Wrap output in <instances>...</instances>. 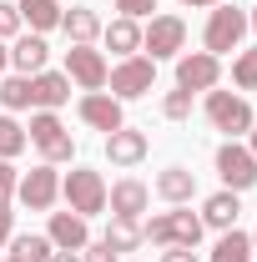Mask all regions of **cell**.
Segmentation results:
<instances>
[{
    "mask_svg": "<svg viewBox=\"0 0 257 262\" xmlns=\"http://www.w3.org/2000/svg\"><path fill=\"white\" fill-rule=\"evenodd\" d=\"M26 146H31V141H26V126L5 111V116H0V162H15Z\"/></svg>",
    "mask_w": 257,
    "mask_h": 262,
    "instance_id": "26",
    "label": "cell"
},
{
    "mask_svg": "<svg viewBox=\"0 0 257 262\" xmlns=\"http://www.w3.org/2000/svg\"><path fill=\"white\" fill-rule=\"evenodd\" d=\"M106 56H101L96 46H71L66 51V76L81 86V91H106Z\"/></svg>",
    "mask_w": 257,
    "mask_h": 262,
    "instance_id": "9",
    "label": "cell"
},
{
    "mask_svg": "<svg viewBox=\"0 0 257 262\" xmlns=\"http://www.w3.org/2000/svg\"><path fill=\"white\" fill-rule=\"evenodd\" d=\"M166 217H172V247H197V242H202V217H197V212H187V207H172V212H166Z\"/></svg>",
    "mask_w": 257,
    "mask_h": 262,
    "instance_id": "24",
    "label": "cell"
},
{
    "mask_svg": "<svg viewBox=\"0 0 257 262\" xmlns=\"http://www.w3.org/2000/svg\"><path fill=\"white\" fill-rule=\"evenodd\" d=\"M15 10H20V26H31L35 35L46 31H61V0H15Z\"/></svg>",
    "mask_w": 257,
    "mask_h": 262,
    "instance_id": "19",
    "label": "cell"
},
{
    "mask_svg": "<svg viewBox=\"0 0 257 262\" xmlns=\"http://www.w3.org/2000/svg\"><path fill=\"white\" fill-rule=\"evenodd\" d=\"M217 177H222L227 192H247V187H257V157L242 141H222L217 146Z\"/></svg>",
    "mask_w": 257,
    "mask_h": 262,
    "instance_id": "7",
    "label": "cell"
},
{
    "mask_svg": "<svg viewBox=\"0 0 257 262\" xmlns=\"http://www.w3.org/2000/svg\"><path fill=\"white\" fill-rule=\"evenodd\" d=\"M56 196H61V171H56L51 162L31 166V171L15 182V202H20V207H31V212H51V207H56Z\"/></svg>",
    "mask_w": 257,
    "mask_h": 262,
    "instance_id": "6",
    "label": "cell"
},
{
    "mask_svg": "<svg viewBox=\"0 0 257 262\" xmlns=\"http://www.w3.org/2000/svg\"><path fill=\"white\" fill-rule=\"evenodd\" d=\"M182 5H222V0H182Z\"/></svg>",
    "mask_w": 257,
    "mask_h": 262,
    "instance_id": "41",
    "label": "cell"
},
{
    "mask_svg": "<svg viewBox=\"0 0 257 262\" xmlns=\"http://www.w3.org/2000/svg\"><path fill=\"white\" fill-rule=\"evenodd\" d=\"M232 86H237V91H257V46L232 61Z\"/></svg>",
    "mask_w": 257,
    "mask_h": 262,
    "instance_id": "28",
    "label": "cell"
},
{
    "mask_svg": "<svg viewBox=\"0 0 257 262\" xmlns=\"http://www.w3.org/2000/svg\"><path fill=\"white\" fill-rule=\"evenodd\" d=\"M5 66H10V51H5V40H0V71H5Z\"/></svg>",
    "mask_w": 257,
    "mask_h": 262,
    "instance_id": "40",
    "label": "cell"
},
{
    "mask_svg": "<svg viewBox=\"0 0 257 262\" xmlns=\"http://www.w3.org/2000/svg\"><path fill=\"white\" fill-rule=\"evenodd\" d=\"M51 237L46 232H15L10 237V257H20V262H51Z\"/></svg>",
    "mask_w": 257,
    "mask_h": 262,
    "instance_id": "23",
    "label": "cell"
},
{
    "mask_svg": "<svg viewBox=\"0 0 257 262\" xmlns=\"http://www.w3.org/2000/svg\"><path fill=\"white\" fill-rule=\"evenodd\" d=\"M222 81V61L212 56V51H192V56H177V86L182 91H212Z\"/></svg>",
    "mask_w": 257,
    "mask_h": 262,
    "instance_id": "10",
    "label": "cell"
},
{
    "mask_svg": "<svg viewBox=\"0 0 257 262\" xmlns=\"http://www.w3.org/2000/svg\"><path fill=\"white\" fill-rule=\"evenodd\" d=\"M146 151H152V141H146V131H136V126H121V131L106 136L111 166H136V162H146Z\"/></svg>",
    "mask_w": 257,
    "mask_h": 262,
    "instance_id": "14",
    "label": "cell"
},
{
    "mask_svg": "<svg viewBox=\"0 0 257 262\" xmlns=\"http://www.w3.org/2000/svg\"><path fill=\"white\" fill-rule=\"evenodd\" d=\"M161 262H197V247H166Z\"/></svg>",
    "mask_w": 257,
    "mask_h": 262,
    "instance_id": "37",
    "label": "cell"
},
{
    "mask_svg": "<svg viewBox=\"0 0 257 262\" xmlns=\"http://www.w3.org/2000/svg\"><path fill=\"white\" fill-rule=\"evenodd\" d=\"M46 237H51V247H56V252H81V247L91 242V227H86V217H81V212H51Z\"/></svg>",
    "mask_w": 257,
    "mask_h": 262,
    "instance_id": "12",
    "label": "cell"
},
{
    "mask_svg": "<svg viewBox=\"0 0 257 262\" xmlns=\"http://www.w3.org/2000/svg\"><path fill=\"white\" fill-rule=\"evenodd\" d=\"M106 207H111V217H131V222H141V212L152 207V187L136 182V177H121V182L106 187Z\"/></svg>",
    "mask_w": 257,
    "mask_h": 262,
    "instance_id": "11",
    "label": "cell"
},
{
    "mask_svg": "<svg viewBox=\"0 0 257 262\" xmlns=\"http://www.w3.org/2000/svg\"><path fill=\"white\" fill-rule=\"evenodd\" d=\"M15 182H20V171H15L10 162H0V207L15 202Z\"/></svg>",
    "mask_w": 257,
    "mask_h": 262,
    "instance_id": "33",
    "label": "cell"
},
{
    "mask_svg": "<svg viewBox=\"0 0 257 262\" xmlns=\"http://www.w3.org/2000/svg\"><path fill=\"white\" fill-rule=\"evenodd\" d=\"M247 26H252V31H257V5H252V10H247Z\"/></svg>",
    "mask_w": 257,
    "mask_h": 262,
    "instance_id": "42",
    "label": "cell"
},
{
    "mask_svg": "<svg viewBox=\"0 0 257 262\" xmlns=\"http://www.w3.org/2000/svg\"><path fill=\"white\" fill-rule=\"evenodd\" d=\"M61 196H66V207L81 212L86 222L106 212V182H101V171H91V166H71L61 177Z\"/></svg>",
    "mask_w": 257,
    "mask_h": 262,
    "instance_id": "1",
    "label": "cell"
},
{
    "mask_svg": "<svg viewBox=\"0 0 257 262\" xmlns=\"http://www.w3.org/2000/svg\"><path fill=\"white\" fill-rule=\"evenodd\" d=\"M161 116H166V121H187V116H192V91H182V86L166 91V96H161Z\"/></svg>",
    "mask_w": 257,
    "mask_h": 262,
    "instance_id": "29",
    "label": "cell"
},
{
    "mask_svg": "<svg viewBox=\"0 0 257 262\" xmlns=\"http://www.w3.org/2000/svg\"><path fill=\"white\" fill-rule=\"evenodd\" d=\"M10 237H15V212L0 207V247H10Z\"/></svg>",
    "mask_w": 257,
    "mask_h": 262,
    "instance_id": "36",
    "label": "cell"
},
{
    "mask_svg": "<svg viewBox=\"0 0 257 262\" xmlns=\"http://www.w3.org/2000/svg\"><path fill=\"white\" fill-rule=\"evenodd\" d=\"M76 116H81L91 131H106V136L126 126V111H121V101L111 96V91H86V96L76 101Z\"/></svg>",
    "mask_w": 257,
    "mask_h": 262,
    "instance_id": "8",
    "label": "cell"
},
{
    "mask_svg": "<svg viewBox=\"0 0 257 262\" xmlns=\"http://www.w3.org/2000/svg\"><path fill=\"white\" fill-rule=\"evenodd\" d=\"M152 187H157L161 202H172V207H187V202L197 196V171H187V166H161Z\"/></svg>",
    "mask_w": 257,
    "mask_h": 262,
    "instance_id": "15",
    "label": "cell"
},
{
    "mask_svg": "<svg viewBox=\"0 0 257 262\" xmlns=\"http://www.w3.org/2000/svg\"><path fill=\"white\" fill-rule=\"evenodd\" d=\"M247 237H252V252H257V227H252V232H247Z\"/></svg>",
    "mask_w": 257,
    "mask_h": 262,
    "instance_id": "43",
    "label": "cell"
},
{
    "mask_svg": "<svg viewBox=\"0 0 257 262\" xmlns=\"http://www.w3.org/2000/svg\"><path fill=\"white\" fill-rule=\"evenodd\" d=\"M247 136H252V141H247V151L257 157V121H252V131H247Z\"/></svg>",
    "mask_w": 257,
    "mask_h": 262,
    "instance_id": "39",
    "label": "cell"
},
{
    "mask_svg": "<svg viewBox=\"0 0 257 262\" xmlns=\"http://www.w3.org/2000/svg\"><path fill=\"white\" fill-rule=\"evenodd\" d=\"M46 56H51V46H46V35H15V46H10V66H15V76H35V71H46Z\"/></svg>",
    "mask_w": 257,
    "mask_h": 262,
    "instance_id": "16",
    "label": "cell"
},
{
    "mask_svg": "<svg viewBox=\"0 0 257 262\" xmlns=\"http://www.w3.org/2000/svg\"><path fill=\"white\" fill-rule=\"evenodd\" d=\"M20 35V10L10 0H0V40H15Z\"/></svg>",
    "mask_w": 257,
    "mask_h": 262,
    "instance_id": "31",
    "label": "cell"
},
{
    "mask_svg": "<svg viewBox=\"0 0 257 262\" xmlns=\"http://www.w3.org/2000/svg\"><path fill=\"white\" fill-rule=\"evenodd\" d=\"M66 136H71V131L61 126V116H56V111H35V116H31V126H26V141H31L40 157H46L56 141H66Z\"/></svg>",
    "mask_w": 257,
    "mask_h": 262,
    "instance_id": "20",
    "label": "cell"
},
{
    "mask_svg": "<svg viewBox=\"0 0 257 262\" xmlns=\"http://www.w3.org/2000/svg\"><path fill=\"white\" fill-rule=\"evenodd\" d=\"M101 26H106V20H101L96 10H86V5H71V10L61 15V31H66L71 46H96V40H101Z\"/></svg>",
    "mask_w": 257,
    "mask_h": 262,
    "instance_id": "17",
    "label": "cell"
},
{
    "mask_svg": "<svg viewBox=\"0 0 257 262\" xmlns=\"http://www.w3.org/2000/svg\"><path fill=\"white\" fill-rule=\"evenodd\" d=\"M81 262H116V252H111L106 242H86V247H81Z\"/></svg>",
    "mask_w": 257,
    "mask_h": 262,
    "instance_id": "34",
    "label": "cell"
},
{
    "mask_svg": "<svg viewBox=\"0 0 257 262\" xmlns=\"http://www.w3.org/2000/svg\"><path fill=\"white\" fill-rule=\"evenodd\" d=\"M71 101V76L66 71H35L31 76V106L35 111H56Z\"/></svg>",
    "mask_w": 257,
    "mask_h": 262,
    "instance_id": "13",
    "label": "cell"
},
{
    "mask_svg": "<svg viewBox=\"0 0 257 262\" xmlns=\"http://www.w3.org/2000/svg\"><path fill=\"white\" fill-rule=\"evenodd\" d=\"M101 242H106V247H111V252L121 257V252H136V247H141L146 237H141V222H131V217H111Z\"/></svg>",
    "mask_w": 257,
    "mask_h": 262,
    "instance_id": "22",
    "label": "cell"
},
{
    "mask_svg": "<svg viewBox=\"0 0 257 262\" xmlns=\"http://www.w3.org/2000/svg\"><path fill=\"white\" fill-rule=\"evenodd\" d=\"M141 237H146L152 247H172V217H166V212L146 217V222H141Z\"/></svg>",
    "mask_w": 257,
    "mask_h": 262,
    "instance_id": "30",
    "label": "cell"
},
{
    "mask_svg": "<svg viewBox=\"0 0 257 262\" xmlns=\"http://www.w3.org/2000/svg\"><path fill=\"white\" fill-rule=\"evenodd\" d=\"M212 262H252V237L237 227H227L217 237V247H212Z\"/></svg>",
    "mask_w": 257,
    "mask_h": 262,
    "instance_id": "25",
    "label": "cell"
},
{
    "mask_svg": "<svg viewBox=\"0 0 257 262\" xmlns=\"http://www.w3.org/2000/svg\"><path fill=\"white\" fill-rule=\"evenodd\" d=\"M252 31L247 26V10H237V5H212V15H207V31H202V46L222 61L227 51H237L242 46V35Z\"/></svg>",
    "mask_w": 257,
    "mask_h": 262,
    "instance_id": "2",
    "label": "cell"
},
{
    "mask_svg": "<svg viewBox=\"0 0 257 262\" xmlns=\"http://www.w3.org/2000/svg\"><path fill=\"white\" fill-rule=\"evenodd\" d=\"M207 121L217 131H227V141H237L242 131H252V106H247V96H237V91H207Z\"/></svg>",
    "mask_w": 257,
    "mask_h": 262,
    "instance_id": "4",
    "label": "cell"
},
{
    "mask_svg": "<svg viewBox=\"0 0 257 262\" xmlns=\"http://www.w3.org/2000/svg\"><path fill=\"white\" fill-rule=\"evenodd\" d=\"M71 157H76V141H71V136H66V141H56V146H51V151H46V162H51V166H61V162H71Z\"/></svg>",
    "mask_w": 257,
    "mask_h": 262,
    "instance_id": "35",
    "label": "cell"
},
{
    "mask_svg": "<svg viewBox=\"0 0 257 262\" xmlns=\"http://www.w3.org/2000/svg\"><path fill=\"white\" fill-rule=\"evenodd\" d=\"M101 40H106V46L126 61V56H136V51H141V26H136V20H126V15H116L111 26H101Z\"/></svg>",
    "mask_w": 257,
    "mask_h": 262,
    "instance_id": "21",
    "label": "cell"
},
{
    "mask_svg": "<svg viewBox=\"0 0 257 262\" xmlns=\"http://www.w3.org/2000/svg\"><path fill=\"white\" fill-rule=\"evenodd\" d=\"M106 86H111L116 101H141L157 86V61L152 56H126V61H116L106 71Z\"/></svg>",
    "mask_w": 257,
    "mask_h": 262,
    "instance_id": "3",
    "label": "cell"
},
{
    "mask_svg": "<svg viewBox=\"0 0 257 262\" xmlns=\"http://www.w3.org/2000/svg\"><path fill=\"white\" fill-rule=\"evenodd\" d=\"M141 51H146L152 61L182 56V51H187V20H182V15H152L146 31H141Z\"/></svg>",
    "mask_w": 257,
    "mask_h": 262,
    "instance_id": "5",
    "label": "cell"
},
{
    "mask_svg": "<svg viewBox=\"0 0 257 262\" xmlns=\"http://www.w3.org/2000/svg\"><path fill=\"white\" fill-rule=\"evenodd\" d=\"M0 106L5 111H26L31 106V76H5L0 81Z\"/></svg>",
    "mask_w": 257,
    "mask_h": 262,
    "instance_id": "27",
    "label": "cell"
},
{
    "mask_svg": "<svg viewBox=\"0 0 257 262\" xmlns=\"http://www.w3.org/2000/svg\"><path fill=\"white\" fill-rule=\"evenodd\" d=\"M0 262H20V257H10V252H5V257H0Z\"/></svg>",
    "mask_w": 257,
    "mask_h": 262,
    "instance_id": "44",
    "label": "cell"
},
{
    "mask_svg": "<svg viewBox=\"0 0 257 262\" xmlns=\"http://www.w3.org/2000/svg\"><path fill=\"white\" fill-rule=\"evenodd\" d=\"M237 212H242V202H237V192H212L207 202H202V227H212V232H227V227H237Z\"/></svg>",
    "mask_w": 257,
    "mask_h": 262,
    "instance_id": "18",
    "label": "cell"
},
{
    "mask_svg": "<svg viewBox=\"0 0 257 262\" xmlns=\"http://www.w3.org/2000/svg\"><path fill=\"white\" fill-rule=\"evenodd\" d=\"M51 262H81V252H51Z\"/></svg>",
    "mask_w": 257,
    "mask_h": 262,
    "instance_id": "38",
    "label": "cell"
},
{
    "mask_svg": "<svg viewBox=\"0 0 257 262\" xmlns=\"http://www.w3.org/2000/svg\"><path fill=\"white\" fill-rule=\"evenodd\" d=\"M116 10L126 20H146V15H157V0H116Z\"/></svg>",
    "mask_w": 257,
    "mask_h": 262,
    "instance_id": "32",
    "label": "cell"
}]
</instances>
